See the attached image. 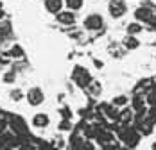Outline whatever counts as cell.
I'll return each mask as SVG.
<instances>
[{
  "instance_id": "obj_1",
  "label": "cell",
  "mask_w": 156,
  "mask_h": 150,
  "mask_svg": "<svg viewBox=\"0 0 156 150\" xmlns=\"http://www.w3.org/2000/svg\"><path fill=\"white\" fill-rule=\"evenodd\" d=\"M117 139L122 145H126L127 148H136L142 139V134L136 127H133V125H122L120 123V127L117 131Z\"/></svg>"
},
{
  "instance_id": "obj_2",
  "label": "cell",
  "mask_w": 156,
  "mask_h": 150,
  "mask_svg": "<svg viewBox=\"0 0 156 150\" xmlns=\"http://www.w3.org/2000/svg\"><path fill=\"white\" fill-rule=\"evenodd\" d=\"M7 129L18 138H31V125L23 120V116H20L16 113L7 114Z\"/></svg>"
},
{
  "instance_id": "obj_3",
  "label": "cell",
  "mask_w": 156,
  "mask_h": 150,
  "mask_svg": "<svg viewBox=\"0 0 156 150\" xmlns=\"http://www.w3.org/2000/svg\"><path fill=\"white\" fill-rule=\"evenodd\" d=\"M70 77H72L74 84L77 86L79 90H88V86L94 82V75H92V72H90L86 66H83V64H76Z\"/></svg>"
},
{
  "instance_id": "obj_4",
  "label": "cell",
  "mask_w": 156,
  "mask_h": 150,
  "mask_svg": "<svg viewBox=\"0 0 156 150\" xmlns=\"http://www.w3.org/2000/svg\"><path fill=\"white\" fill-rule=\"evenodd\" d=\"M45 91L41 90L40 86H31L29 90L25 91V102L29 107H41L45 104Z\"/></svg>"
},
{
  "instance_id": "obj_5",
  "label": "cell",
  "mask_w": 156,
  "mask_h": 150,
  "mask_svg": "<svg viewBox=\"0 0 156 150\" xmlns=\"http://www.w3.org/2000/svg\"><path fill=\"white\" fill-rule=\"evenodd\" d=\"M83 27L88 30V32H97L104 27V16L101 13H90V15L84 16L83 20Z\"/></svg>"
},
{
  "instance_id": "obj_6",
  "label": "cell",
  "mask_w": 156,
  "mask_h": 150,
  "mask_svg": "<svg viewBox=\"0 0 156 150\" xmlns=\"http://www.w3.org/2000/svg\"><path fill=\"white\" fill-rule=\"evenodd\" d=\"M127 13V2L126 0H109L108 2V15L113 20H120Z\"/></svg>"
},
{
  "instance_id": "obj_7",
  "label": "cell",
  "mask_w": 156,
  "mask_h": 150,
  "mask_svg": "<svg viewBox=\"0 0 156 150\" xmlns=\"http://www.w3.org/2000/svg\"><path fill=\"white\" fill-rule=\"evenodd\" d=\"M50 123H52V118H50L48 113L38 111V113H34L31 116V127L36 129V131H45V129L50 127Z\"/></svg>"
},
{
  "instance_id": "obj_8",
  "label": "cell",
  "mask_w": 156,
  "mask_h": 150,
  "mask_svg": "<svg viewBox=\"0 0 156 150\" xmlns=\"http://www.w3.org/2000/svg\"><path fill=\"white\" fill-rule=\"evenodd\" d=\"M133 15H135V20H136V22L145 23V25H147L153 18H156V13L149 7V5H140V7H136Z\"/></svg>"
},
{
  "instance_id": "obj_9",
  "label": "cell",
  "mask_w": 156,
  "mask_h": 150,
  "mask_svg": "<svg viewBox=\"0 0 156 150\" xmlns=\"http://www.w3.org/2000/svg\"><path fill=\"white\" fill-rule=\"evenodd\" d=\"M99 111H101V114L106 118V120H109V121H119V109L115 107V105L111 104V102H102V104L99 105Z\"/></svg>"
},
{
  "instance_id": "obj_10",
  "label": "cell",
  "mask_w": 156,
  "mask_h": 150,
  "mask_svg": "<svg viewBox=\"0 0 156 150\" xmlns=\"http://www.w3.org/2000/svg\"><path fill=\"white\" fill-rule=\"evenodd\" d=\"M56 20H58V23L70 27V25H76L77 16H76L74 11H70V9H63L61 13H58V15H56Z\"/></svg>"
},
{
  "instance_id": "obj_11",
  "label": "cell",
  "mask_w": 156,
  "mask_h": 150,
  "mask_svg": "<svg viewBox=\"0 0 156 150\" xmlns=\"http://www.w3.org/2000/svg\"><path fill=\"white\" fill-rule=\"evenodd\" d=\"M43 5H45L47 13L58 15V13H61L63 7H65V0H43Z\"/></svg>"
},
{
  "instance_id": "obj_12",
  "label": "cell",
  "mask_w": 156,
  "mask_h": 150,
  "mask_svg": "<svg viewBox=\"0 0 156 150\" xmlns=\"http://www.w3.org/2000/svg\"><path fill=\"white\" fill-rule=\"evenodd\" d=\"M133 120H135V111L131 109V105L124 107V109L119 113V123H122V125H131Z\"/></svg>"
},
{
  "instance_id": "obj_13",
  "label": "cell",
  "mask_w": 156,
  "mask_h": 150,
  "mask_svg": "<svg viewBox=\"0 0 156 150\" xmlns=\"http://www.w3.org/2000/svg\"><path fill=\"white\" fill-rule=\"evenodd\" d=\"M5 56H7L9 59H23V56H25L23 46L22 45H13L7 52H5Z\"/></svg>"
},
{
  "instance_id": "obj_14",
  "label": "cell",
  "mask_w": 156,
  "mask_h": 150,
  "mask_svg": "<svg viewBox=\"0 0 156 150\" xmlns=\"http://www.w3.org/2000/svg\"><path fill=\"white\" fill-rule=\"evenodd\" d=\"M126 32L129 34V36H138L140 32H144V23H140V22H131V23H127L126 25Z\"/></svg>"
},
{
  "instance_id": "obj_15",
  "label": "cell",
  "mask_w": 156,
  "mask_h": 150,
  "mask_svg": "<svg viewBox=\"0 0 156 150\" xmlns=\"http://www.w3.org/2000/svg\"><path fill=\"white\" fill-rule=\"evenodd\" d=\"M129 102H131V98H129L127 95H117V97L111 98V104L115 105L117 109H124V107H127Z\"/></svg>"
},
{
  "instance_id": "obj_16",
  "label": "cell",
  "mask_w": 156,
  "mask_h": 150,
  "mask_svg": "<svg viewBox=\"0 0 156 150\" xmlns=\"http://www.w3.org/2000/svg\"><path fill=\"white\" fill-rule=\"evenodd\" d=\"M122 45H124V48H127V50H136L138 46H140V41H138V38L136 36H126L124 39H122Z\"/></svg>"
},
{
  "instance_id": "obj_17",
  "label": "cell",
  "mask_w": 156,
  "mask_h": 150,
  "mask_svg": "<svg viewBox=\"0 0 156 150\" xmlns=\"http://www.w3.org/2000/svg\"><path fill=\"white\" fill-rule=\"evenodd\" d=\"M83 5H84V0H65V7L70 9V11H74V13L81 11Z\"/></svg>"
},
{
  "instance_id": "obj_18",
  "label": "cell",
  "mask_w": 156,
  "mask_h": 150,
  "mask_svg": "<svg viewBox=\"0 0 156 150\" xmlns=\"http://www.w3.org/2000/svg\"><path fill=\"white\" fill-rule=\"evenodd\" d=\"M88 91H90L92 97H101V95H102V84H101L99 80H94V82L88 86Z\"/></svg>"
},
{
  "instance_id": "obj_19",
  "label": "cell",
  "mask_w": 156,
  "mask_h": 150,
  "mask_svg": "<svg viewBox=\"0 0 156 150\" xmlns=\"http://www.w3.org/2000/svg\"><path fill=\"white\" fill-rule=\"evenodd\" d=\"M9 98L15 102V104H18V102H22L23 98H25V95H23V90H18V88H15V90L9 91Z\"/></svg>"
},
{
  "instance_id": "obj_20",
  "label": "cell",
  "mask_w": 156,
  "mask_h": 150,
  "mask_svg": "<svg viewBox=\"0 0 156 150\" xmlns=\"http://www.w3.org/2000/svg\"><path fill=\"white\" fill-rule=\"evenodd\" d=\"M36 150H56V148H54L52 141H48V139H38L36 141Z\"/></svg>"
},
{
  "instance_id": "obj_21",
  "label": "cell",
  "mask_w": 156,
  "mask_h": 150,
  "mask_svg": "<svg viewBox=\"0 0 156 150\" xmlns=\"http://www.w3.org/2000/svg\"><path fill=\"white\" fill-rule=\"evenodd\" d=\"M16 150H36V143L27 141L25 138H22V141H20V145L16 147Z\"/></svg>"
},
{
  "instance_id": "obj_22",
  "label": "cell",
  "mask_w": 156,
  "mask_h": 150,
  "mask_svg": "<svg viewBox=\"0 0 156 150\" xmlns=\"http://www.w3.org/2000/svg\"><path fill=\"white\" fill-rule=\"evenodd\" d=\"M15 80H16V72L15 70H11V72L7 70V72L4 73V77H2V82H4V84H13Z\"/></svg>"
},
{
  "instance_id": "obj_23",
  "label": "cell",
  "mask_w": 156,
  "mask_h": 150,
  "mask_svg": "<svg viewBox=\"0 0 156 150\" xmlns=\"http://www.w3.org/2000/svg\"><path fill=\"white\" fill-rule=\"evenodd\" d=\"M58 131H59V132H66V131H72V121L66 120V118H61L59 125H58Z\"/></svg>"
},
{
  "instance_id": "obj_24",
  "label": "cell",
  "mask_w": 156,
  "mask_h": 150,
  "mask_svg": "<svg viewBox=\"0 0 156 150\" xmlns=\"http://www.w3.org/2000/svg\"><path fill=\"white\" fill-rule=\"evenodd\" d=\"M4 16H5V9H4V4L0 2V20H4Z\"/></svg>"
},
{
  "instance_id": "obj_25",
  "label": "cell",
  "mask_w": 156,
  "mask_h": 150,
  "mask_svg": "<svg viewBox=\"0 0 156 150\" xmlns=\"http://www.w3.org/2000/svg\"><path fill=\"white\" fill-rule=\"evenodd\" d=\"M149 150H156V139H154V141H151V145H149Z\"/></svg>"
},
{
  "instance_id": "obj_26",
  "label": "cell",
  "mask_w": 156,
  "mask_h": 150,
  "mask_svg": "<svg viewBox=\"0 0 156 150\" xmlns=\"http://www.w3.org/2000/svg\"><path fill=\"white\" fill-rule=\"evenodd\" d=\"M94 64L97 66V68H102V63H101L99 59H95V61H94Z\"/></svg>"
},
{
  "instance_id": "obj_27",
  "label": "cell",
  "mask_w": 156,
  "mask_h": 150,
  "mask_svg": "<svg viewBox=\"0 0 156 150\" xmlns=\"http://www.w3.org/2000/svg\"><path fill=\"white\" fill-rule=\"evenodd\" d=\"M0 54H2V46H0Z\"/></svg>"
}]
</instances>
